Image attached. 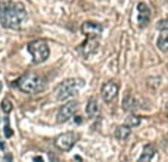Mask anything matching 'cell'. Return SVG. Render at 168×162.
<instances>
[{"mask_svg":"<svg viewBox=\"0 0 168 162\" xmlns=\"http://www.w3.org/2000/svg\"><path fill=\"white\" fill-rule=\"evenodd\" d=\"M27 19V9L19 2H3L0 4V22L6 28H19Z\"/></svg>","mask_w":168,"mask_h":162,"instance_id":"cell-1","label":"cell"},{"mask_svg":"<svg viewBox=\"0 0 168 162\" xmlns=\"http://www.w3.org/2000/svg\"><path fill=\"white\" fill-rule=\"evenodd\" d=\"M16 86L24 93L35 94V93H41L46 88V80H44V77L38 75V74L28 72V74L22 75L16 81Z\"/></svg>","mask_w":168,"mask_h":162,"instance_id":"cell-2","label":"cell"},{"mask_svg":"<svg viewBox=\"0 0 168 162\" xmlns=\"http://www.w3.org/2000/svg\"><path fill=\"white\" fill-rule=\"evenodd\" d=\"M84 87V81L80 78H69L65 80L64 83H60L59 86L56 87L55 90V96L58 100H67V99L72 97L78 93Z\"/></svg>","mask_w":168,"mask_h":162,"instance_id":"cell-3","label":"cell"},{"mask_svg":"<svg viewBox=\"0 0 168 162\" xmlns=\"http://www.w3.org/2000/svg\"><path fill=\"white\" fill-rule=\"evenodd\" d=\"M27 49L30 52L34 64H43L44 60H47L49 55H50L49 46L44 40H34V41H31L30 44H28Z\"/></svg>","mask_w":168,"mask_h":162,"instance_id":"cell-4","label":"cell"},{"mask_svg":"<svg viewBox=\"0 0 168 162\" xmlns=\"http://www.w3.org/2000/svg\"><path fill=\"white\" fill-rule=\"evenodd\" d=\"M75 142H77V134L75 133H62L55 139V146L62 152H68L72 149Z\"/></svg>","mask_w":168,"mask_h":162,"instance_id":"cell-5","label":"cell"},{"mask_svg":"<svg viewBox=\"0 0 168 162\" xmlns=\"http://www.w3.org/2000/svg\"><path fill=\"white\" fill-rule=\"evenodd\" d=\"M118 91H120V86L116 83H114V81H108V83H105L102 86V90H100L102 99L106 103H111L118 96Z\"/></svg>","mask_w":168,"mask_h":162,"instance_id":"cell-6","label":"cell"},{"mask_svg":"<svg viewBox=\"0 0 168 162\" xmlns=\"http://www.w3.org/2000/svg\"><path fill=\"white\" fill-rule=\"evenodd\" d=\"M77 109H78V102L74 100V102L65 103V105L59 109V112H58L56 121H58V122H65V121H68L75 112H77Z\"/></svg>","mask_w":168,"mask_h":162,"instance_id":"cell-7","label":"cell"},{"mask_svg":"<svg viewBox=\"0 0 168 162\" xmlns=\"http://www.w3.org/2000/svg\"><path fill=\"white\" fill-rule=\"evenodd\" d=\"M97 49H99V40L96 37H87V40L80 47V52L84 58H90L97 52Z\"/></svg>","mask_w":168,"mask_h":162,"instance_id":"cell-8","label":"cell"},{"mask_svg":"<svg viewBox=\"0 0 168 162\" xmlns=\"http://www.w3.org/2000/svg\"><path fill=\"white\" fill-rule=\"evenodd\" d=\"M102 25L100 24H96L93 21H87L81 25V33L86 37H97V35L102 33Z\"/></svg>","mask_w":168,"mask_h":162,"instance_id":"cell-9","label":"cell"},{"mask_svg":"<svg viewBox=\"0 0 168 162\" xmlns=\"http://www.w3.org/2000/svg\"><path fill=\"white\" fill-rule=\"evenodd\" d=\"M137 11H139V25L146 27L149 24V19H150V11L147 8V4L140 2L137 4Z\"/></svg>","mask_w":168,"mask_h":162,"instance_id":"cell-10","label":"cell"},{"mask_svg":"<svg viewBox=\"0 0 168 162\" xmlns=\"http://www.w3.org/2000/svg\"><path fill=\"white\" fill-rule=\"evenodd\" d=\"M155 152H156V149H155V146H153L152 143L146 144V146L143 147L142 156L139 158L137 162H152V158H153V155H155Z\"/></svg>","mask_w":168,"mask_h":162,"instance_id":"cell-11","label":"cell"},{"mask_svg":"<svg viewBox=\"0 0 168 162\" xmlns=\"http://www.w3.org/2000/svg\"><path fill=\"white\" fill-rule=\"evenodd\" d=\"M156 46L161 52H168V31H161L156 40Z\"/></svg>","mask_w":168,"mask_h":162,"instance_id":"cell-12","label":"cell"},{"mask_svg":"<svg viewBox=\"0 0 168 162\" xmlns=\"http://www.w3.org/2000/svg\"><path fill=\"white\" fill-rule=\"evenodd\" d=\"M86 112L89 117H96L97 113H99V105H97V100L94 97L89 99L87 106H86Z\"/></svg>","mask_w":168,"mask_h":162,"instance_id":"cell-13","label":"cell"},{"mask_svg":"<svg viewBox=\"0 0 168 162\" xmlns=\"http://www.w3.org/2000/svg\"><path fill=\"white\" fill-rule=\"evenodd\" d=\"M131 134V130L130 127H127V125H118V127L115 128V137L118 140H125L128 139V136Z\"/></svg>","mask_w":168,"mask_h":162,"instance_id":"cell-14","label":"cell"},{"mask_svg":"<svg viewBox=\"0 0 168 162\" xmlns=\"http://www.w3.org/2000/svg\"><path fill=\"white\" fill-rule=\"evenodd\" d=\"M123 108L127 111V112H133L134 109H137V100H136L131 94H127L125 99H124V102H123Z\"/></svg>","mask_w":168,"mask_h":162,"instance_id":"cell-15","label":"cell"},{"mask_svg":"<svg viewBox=\"0 0 168 162\" xmlns=\"http://www.w3.org/2000/svg\"><path fill=\"white\" fill-rule=\"evenodd\" d=\"M140 122H142V119H140V117H137V115H128L127 118H125V125L130 128L133 127H137V125H140Z\"/></svg>","mask_w":168,"mask_h":162,"instance_id":"cell-16","label":"cell"},{"mask_svg":"<svg viewBox=\"0 0 168 162\" xmlns=\"http://www.w3.org/2000/svg\"><path fill=\"white\" fill-rule=\"evenodd\" d=\"M12 109H13V103H12L9 99H3V100H2V111H3L4 113H9Z\"/></svg>","mask_w":168,"mask_h":162,"instance_id":"cell-17","label":"cell"},{"mask_svg":"<svg viewBox=\"0 0 168 162\" xmlns=\"http://www.w3.org/2000/svg\"><path fill=\"white\" fill-rule=\"evenodd\" d=\"M156 28L159 31H168V19H161L156 24Z\"/></svg>","mask_w":168,"mask_h":162,"instance_id":"cell-18","label":"cell"},{"mask_svg":"<svg viewBox=\"0 0 168 162\" xmlns=\"http://www.w3.org/2000/svg\"><path fill=\"white\" fill-rule=\"evenodd\" d=\"M3 131H4V136H6V137H12V136H13V131H12L11 127L8 125V119H6V125H4V130H3Z\"/></svg>","mask_w":168,"mask_h":162,"instance_id":"cell-19","label":"cell"},{"mask_svg":"<svg viewBox=\"0 0 168 162\" xmlns=\"http://www.w3.org/2000/svg\"><path fill=\"white\" fill-rule=\"evenodd\" d=\"M34 162H44V161H43L41 156H35V158H34Z\"/></svg>","mask_w":168,"mask_h":162,"instance_id":"cell-20","label":"cell"},{"mask_svg":"<svg viewBox=\"0 0 168 162\" xmlns=\"http://www.w3.org/2000/svg\"><path fill=\"white\" fill-rule=\"evenodd\" d=\"M4 158H6V161H8V162H12V156H11V155H6Z\"/></svg>","mask_w":168,"mask_h":162,"instance_id":"cell-21","label":"cell"},{"mask_svg":"<svg viewBox=\"0 0 168 162\" xmlns=\"http://www.w3.org/2000/svg\"><path fill=\"white\" fill-rule=\"evenodd\" d=\"M0 149H4V143L2 142V140H0Z\"/></svg>","mask_w":168,"mask_h":162,"instance_id":"cell-22","label":"cell"},{"mask_svg":"<svg viewBox=\"0 0 168 162\" xmlns=\"http://www.w3.org/2000/svg\"><path fill=\"white\" fill-rule=\"evenodd\" d=\"M75 122H78V124H80V122H81V118L77 117V118H75Z\"/></svg>","mask_w":168,"mask_h":162,"instance_id":"cell-23","label":"cell"},{"mask_svg":"<svg viewBox=\"0 0 168 162\" xmlns=\"http://www.w3.org/2000/svg\"><path fill=\"white\" fill-rule=\"evenodd\" d=\"M165 113H167V117H168V103L165 105Z\"/></svg>","mask_w":168,"mask_h":162,"instance_id":"cell-24","label":"cell"},{"mask_svg":"<svg viewBox=\"0 0 168 162\" xmlns=\"http://www.w3.org/2000/svg\"><path fill=\"white\" fill-rule=\"evenodd\" d=\"M0 88H2V86H0Z\"/></svg>","mask_w":168,"mask_h":162,"instance_id":"cell-25","label":"cell"}]
</instances>
